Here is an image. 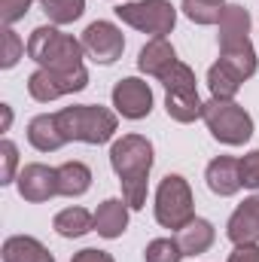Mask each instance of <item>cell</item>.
<instances>
[{"label": "cell", "instance_id": "obj_1", "mask_svg": "<svg viewBox=\"0 0 259 262\" xmlns=\"http://www.w3.org/2000/svg\"><path fill=\"white\" fill-rule=\"evenodd\" d=\"M220 61L229 64L241 79L256 73V52L250 43V12L238 3H226L220 15Z\"/></svg>", "mask_w": 259, "mask_h": 262}, {"label": "cell", "instance_id": "obj_14", "mask_svg": "<svg viewBox=\"0 0 259 262\" xmlns=\"http://www.w3.org/2000/svg\"><path fill=\"white\" fill-rule=\"evenodd\" d=\"M204 180H207V189L220 198H232L244 183H241V162L232 159V156H217L207 171H204Z\"/></svg>", "mask_w": 259, "mask_h": 262}, {"label": "cell", "instance_id": "obj_9", "mask_svg": "<svg viewBox=\"0 0 259 262\" xmlns=\"http://www.w3.org/2000/svg\"><path fill=\"white\" fill-rule=\"evenodd\" d=\"M89 85V70L85 67H73V70H46L37 67L28 76V95L40 104H49L55 98H64L73 92H82Z\"/></svg>", "mask_w": 259, "mask_h": 262}, {"label": "cell", "instance_id": "obj_19", "mask_svg": "<svg viewBox=\"0 0 259 262\" xmlns=\"http://www.w3.org/2000/svg\"><path fill=\"white\" fill-rule=\"evenodd\" d=\"M3 262H55V256L31 235H12L3 241Z\"/></svg>", "mask_w": 259, "mask_h": 262}, {"label": "cell", "instance_id": "obj_12", "mask_svg": "<svg viewBox=\"0 0 259 262\" xmlns=\"http://www.w3.org/2000/svg\"><path fill=\"white\" fill-rule=\"evenodd\" d=\"M15 186H18V195L31 204H43L49 198L58 195V168H49V165H25L15 177Z\"/></svg>", "mask_w": 259, "mask_h": 262}, {"label": "cell", "instance_id": "obj_20", "mask_svg": "<svg viewBox=\"0 0 259 262\" xmlns=\"http://www.w3.org/2000/svg\"><path fill=\"white\" fill-rule=\"evenodd\" d=\"M52 229L61 238H82V235L95 232V213H89L85 207H64L55 213Z\"/></svg>", "mask_w": 259, "mask_h": 262}, {"label": "cell", "instance_id": "obj_2", "mask_svg": "<svg viewBox=\"0 0 259 262\" xmlns=\"http://www.w3.org/2000/svg\"><path fill=\"white\" fill-rule=\"evenodd\" d=\"M58 116V128L64 134V140H79V143H92L101 146L116 134V113L101 107V104H73L55 113Z\"/></svg>", "mask_w": 259, "mask_h": 262}, {"label": "cell", "instance_id": "obj_31", "mask_svg": "<svg viewBox=\"0 0 259 262\" xmlns=\"http://www.w3.org/2000/svg\"><path fill=\"white\" fill-rule=\"evenodd\" d=\"M70 262H116L107 250H98V247H85V250H79V253H73V259Z\"/></svg>", "mask_w": 259, "mask_h": 262}, {"label": "cell", "instance_id": "obj_5", "mask_svg": "<svg viewBox=\"0 0 259 262\" xmlns=\"http://www.w3.org/2000/svg\"><path fill=\"white\" fill-rule=\"evenodd\" d=\"M201 119H204L207 131L220 143H226V146H241V143H247L253 137V119H250V113L241 104H235V101H220V98L204 101Z\"/></svg>", "mask_w": 259, "mask_h": 262}, {"label": "cell", "instance_id": "obj_16", "mask_svg": "<svg viewBox=\"0 0 259 262\" xmlns=\"http://www.w3.org/2000/svg\"><path fill=\"white\" fill-rule=\"evenodd\" d=\"M28 143L34 146V149H40V152H55V149H61L67 140L61 128H58V116L55 113H40V116H34L31 122H28Z\"/></svg>", "mask_w": 259, "mask_h": 262}, {"label": "cell", "instance_id": "obj_6", "mask_svg": "<svg viewBox=\"0 0 259 262\" xmlns=\"http://www.w3.org/2000/svg\"><path fill=\"white\" fill-rule=\"evenodd\" d=\"M192 220H195V198H192V189H189L186 177L168 174L159 183V189H156V223L162 229L180 232Z\"/></svg>", "mask_w": 259, "mask_h": 262}, {"label": "cell", "instance_id": "obj_8", "mask_svg": "<svg viewBox=\"0 0 259 262\" xmlns=\"http://www.w3.org/2000/svg\"><path fill=\"white\" fill-rule=\"evenodd\" d=\"M116 15L140 34L149 37H168L177 25V9L171 0H134V3H119Z\"/></svg>", "mask_w": 259, "mask_h": 262}, {"label": "cell", "instance_id": "obj_23", "mask_svg": "<svg viewBox=\"0 0 259 262\" xmlns=\"http://www.w3.org/2000/svg\"><path fill=\"white\" fill-rule=\"evenodd\" d=\"M40 6L52 25H73L85 12V0H40Z\"/></svg>", "mask_w": 259, "mask_h": 262}, {"label": "cell", "instance_id": "obj_25", "mask_svg": "<svg viewBox=\"0 0 259 262\" xmlns=\"http://www.w3.org/2000/svg\"><path fill=\"white\" fill-rule=\"evenodd\" d=\"M180 259H183V250H180L177 238H156L143 250V262H180Z\"/></svg>", "mask_w": 259, "mask_h": 262}, {"label": "cell", "instance_id": "obj_11", "mask_svg": "<svg viewBox=\"0 0 259 262\" xmlns=\"http://www.w3.org/2000/svg\"><path fill=\"white\" fill-rule=\"evenodd\" d=\"M113 107L119 116L125 119H146L153 113V89L149 82L137 79V76H125L113 85Z\"/></svg>", "mask_w": 259, "mask_h": 262}, {"label": "cell", "instance_id": "obj_26", "mask_svg": "<svg viewBox=\"0 0 259 262\" xmlns=\"http://www.w3.org/2000/svg\"><path fill=\"white\" fill-rule=\"evenodd\" d=\"M25 52H28V43H21V37H18L12 28H3V55H0V67H3V70L15 67L25 58Z\"/></svg>", "mask_w": 259, "mask_h": 262}, {"label": "cell", "instance_id": "obj_24", "mask_svg": "<svg viewBox=\"0 0 259 262\" xmlns=\"http://www.w3.org/2000/svg\"><path fill=\"white\" fill-rule=\"evenodd\" d=\"M226 0H183V15L195 25H217Z\"/></svg>", "mask_w": 259, "mask_h": 262}, {"label": "cell", "instance_id": "obj_22", "mask_svg": "<svg viewBox=\"0 0 259 262\" xmlns=\"http://www.w3.org/2000/svg\"><path fill=\"white\" fill-rule=\"evenodd\" d=\"M241 76L232 70L229 64L217 61V64L207 70V85H210V95L220 98V101H235V95L241 92Z\"/></svg>", "mask_w": 259, "mask_h": 262}, {"label": "cell", "instance_id": "obj_32", "mask_svg": "<svg viewBox=\"0 0 259 262\" xmlns=\"http://www.w3.org/2000/svg\"><path fill=\"white\" fill-rule=\"evenodd\" d=\"M0 110H3V131H6L12 122V110H9V104H0Z\"/></svg>", "mask_w": 259, "mask_h": 262}, {"label": "cell", "instance_id": "obj_10", "mask_svg": "<svg viewBox=\"0 0 259 262\" xmlns=\"http://www.w3.org/2000/svg\"><path fill=\"white\" fill-rule=\"evenodd\" d=\"M82 49L92 61L98 64H113L122 58V49H125V37L122 31L113 25V21H92L85 31H82Z\"/></svg>", "mask_w": 259, "mask_h": 262}, {"label": "cell", "instance_id": "obj_29", "mask_svg": "<svg viewBox=\"0 0 259 262\" xmlns=\"http://www.w3.org/2000/svg\"><path fill=\"white\" fill-rule=\"evenodd\" d=\"M34 6V0H0V18L6 28H12L18 18H25V12Z\"/></svg>", "mask_w": 259, "mask_h": 262}, {"label": "cell", "instance_id": "obj_13", "mask_svg": "<svg viewBox=\"0 0 259 262\" xmlns=\"http://www.w3.org/2000/svg\"><path fill=\"white\" fill-rule=\"evenodd\" d=\"M226 235L232 244H259V195L244 198L229 216Z\"/></svg>", "mask_w": 259, "mask_h": 262}, {"label": "cell", "instance_id": "obj_30", "mask_svg": "<svg viewBox=\"0 0 259 262\" xmlns=\"http://www.w3.org/2000/svg\"><path fill=\"white\" fill-rule=\"evenodd\" d=\"M226 262H259V244H235Z\"/></svg>", "mask_w": 259, "mask_h": 262}, {"label": "cell", "instance_id": "obj_15", "mask_svg": "<svg viewBox=\"0 0 259 262\" xmlns=\"http://www.w3.org/2000/svg\"><path fill=\"white\" fill-rule=\"evenodd\" d=\"M128 204L122 201V198H107V201H101L98 204V210H95V232L101 235V238H119L125 229H128Z\"/></svg>", "mask_w": 259, "mask_h": 262}, {"label": "cell", "instance_id": "obj_3", "mask_svg": "<svg viewBox=\"0 0 259 262\" xmlns=\"http://www.w3.org/2000/svg\"><path fill=\"white\" fill-rule=\"evenodd\" d=\"M82 40L61 34L55 25H40L28 37V58L46 70H73L82 67Z\"/></svg>", "mask_w": 259, "mask_h": 262}, {"label": "cell", "instance_id": "obj_7", "mask_svg": "<svg viewBox=\"0 0 259 262\" xmlns=\"http://www.w3.org/2000/svg\"><path fill=\"white\" fill-rule=\"evenodd\" d=\"M110 168L119 183H149L153 171V143L143 134H122L110 146Z\"/></svg>", "mask_w": 259, "mask_h": 262}, {"label": "cell", "instance_id": "obj_17", "mask_svg": "<svg viewBox=\"0 0 259 262\" xmlns=\"http://www.w3.org/2000/svg\"><path fill=\"white\" fill-rule=\"evenodd\" d=\"M174 61H180L177 52H174V46H171L165 37H153V40L140 49V55H137V70L159 79Z\"/></svg>", "mask_w": 259, "mask_h": 262}, {"label": "cell", "instance_id": "obj_21", "mask_svg": "<svg viewBox=\"0 0 259 262\" xmlns=\"http://www.w3.org/2000/svg\"><path fill=\"white\" fill-rule=\"evenodd\" d=\"M92 186V171L85 162H64L58 165V195L79 198Z\"/></svg>", "mask_w": 259, "mask_h": 262}, {"label": "cell", "instance_id": "obj_28", "mask_svg": "<svg viewBox=\"0 0 259 262\" xmlns=\"http://www.w3.org/2000/svg\"><path fill=\"white\" fill-rule=\"evenodd\" d=\"M241 162V183L247 186V189H256L259 192V149H250L244 159H238Z\"/></svg>", "mask_w": 259, "mask_h": 262}, {"label": "cell", "instance_id": "obj_18", "mask_svg": "<svg viewBox=\"0 0 259 262\" xmlns=\"http://www.w3.org/2000/svg\"><path fill=\"white\" fill-rule=\"evenodd\" d=\"M213 238H217L213 226L207 220H201V216H195L192 223H186L177 232V244H180L183 256H201V253H207L213 247Z\"/></svg>", "mask_w": 259, "mask_h": 262}, {"label": "cell", "instance_id": "obj_27", "mask_svg": "<svg viewBox=\"0 0 259 262\" xmlns=\"http://www.w3.org/2000/svg\"><path fill=\"white\" fill-rule=\"evenodd\" d=\"M15 168H18V146L12 140H3L0 143V186H9L18 177Z\"/></svg>", "mask_w": 259, "mask_h": 262}, {"label": "cell", "instance_id": "obj_4", "mask_svg": "<svg viewBox=\"0 0 259 262\" xmlns=\"http://www.w3.org/2000/svg\"><path fill=\"white\" fill-rule=\"evenodd\" d=\"M159 82L165 85V110L174 122H195L201 119V110H204V101L198 98V85H195V73L189 64L183 61H174L168 67Z\"/></svg>", "mask_w": 259, "mask_h": 262}]
</instances>
